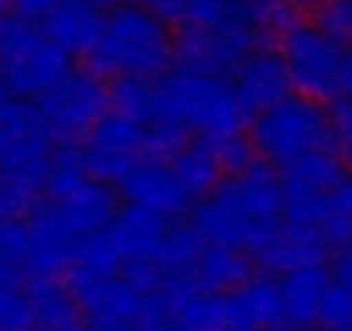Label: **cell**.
Returning <instances> with one entry per match:
<instances>
[{
	"instance_id": "6da1fadb",
	"label": "cell",
	"mask_w": 352,
	"mask_h": 331,
	"mask_svg": "<svg viewBox=\"0 0 352 331\" xmlns=\"http://www.w3.org/2000/svg\"><path fill=\"white\" fill-rule=\"evenodd\" d=\"M283 214V183L273 166L256 162L239 176H221V183L194 204L190 225L208 245H228L256 252Z\"/></svg>"
},
{
	"instance_id": "7a4b0ae2",
	"label": "cell",
	"mask_w": 352,
	"mask_h": 331,
	"mask_svg": "<svg viewBox=\"0 0 352 331\" xmlns=\"http://www.w3.org/2000/svg\"><path fill=\"white\" fill-rule=\"evenodd\" d=\"M100 80H159L173 62L169 25L142 4H121L104 18V35L87 56Z\"/></svg>"
},
{
	"instance_id": "3957f363",
	"label": "cell",
	"mask_w": 352,
	"mask_h": 331,
	"mask_svg": "<svg viewBox=\"0 0 352 331\" xmlns=\"http://www.w3.org/2000/svg\"><path fill=\"white\" fill-rule=\"evenodd\" d=\"M155 83H159V124H176L187 135L218 141L228 135H242V124L249 121L232 90V80L173 69Z\"/></svg>"
},
{
	"instance_id": "277c9868",
	"label": "cell",
	"mask_w": 352,
	"mask_h": 331,
	"mask_svg": "<svg viewBox=\"0 0 352 331\" xmlns=\"http://www.w3.org/2000/svg\"><path fill=\"white\" fill-rule=\"evenodd\" d=\"M249 141L266 166H280V170H287L290 162H297L307 152L335 148L328 111L318 100H307L300 93H290L270 111L256 114L249 128Z\"/></svg>"
},
{
	"instance_id": "5b68a950",
	"label": "cell",
	"mask_w": 352,
	"mask_h": 331,
	"mask_svg": "<svg viewBox=\"0 0 352 331\" xmlns=\"http://www.w3.org/2000/svg\"><path fill=\"white\" fill-rule=\"evenodd\" d=\"M56 141L42 124L32 100L0 104V180H8L25 197H38L52 162Z\"/></svg>"
},
{
	"instance_id": "8992f818",
	"label": "cell",
	"mask_w": 352,
	"mask_h": 331,
	"mask_svg": "<svg viewBox=\"0 0 352 331\" xmlns=\"http://www.w3.org/2000/svg\"><path fill=\"white\" fill-rule=\"evenodd\" d=\"M259 49H266V32L239 14H228L214 28H184L173 42V62L187 73L228 80Z\"/></svg>"
},
{
	"instance_id": "52a82bcc",
	"label": "cell",
	"mask_w": 352,
	"mask_h": 331,
	"mask_svg": "<svg viewBox=\"0 0 352 331\" xmlns=\"http://www.w3.org/2000/svg\"><path fill=\"white\" fill-rule=\"evenodd\" d=\"M294 93L307 100H338L342 97V69H345V45L324 35L318 25L294 21L280 35V49Z\"/></svg>"
},
{
	"instance_id": "ba28073f",
	"label": "cell",
	"mask_w": 352,
	"mask_h": 331,
	"mask_svg": "<svg viewBox=\"0 0 352 331\" xmlns=\"http://www.w3.org/2000/svg\"><path fill=\"white\" fill-rule=\"evenodd\" d=\"M73 73V59L52 45L38 28L14 18L4 45H0V80L14 100H38L56 83Z\"/></svg>"
},
{
	"instance_id": "9c48e42d",
	"label": "cell",
	"mask_w": 352,
	"mask_h": 331,
	"mask_svg": "<svg viewBox=\"0 0 352 331\" xmlns=\"http://www.w3.org/2000/svg\"><path fill=\"white\" fill-rule=\"evenodd\" d=\"M35 111L56 145H76L111 111L107 83L90 69H73L63 83H56L49 93L35 100Z\"/></svg>"
},
{
	"instance_id": "30bf717a",
	"label": "cell",
	"mask_w": 352,
	"mask_h": 331,
	"mask_svg": "<svg viewBox=\"0 0 352 331\" xmlns=\"http://www.w3.org/2000/svg\"><path fill=\"white\" fill-rule=\"evenodd\" d=\"M80 152H83V162H87V176L114 187L145 159V128L107 111L90 128Z\"/></svg>"
},
{
	"instance_id": "8fae6325",
	"label": "cell",
	"mask_w": 352,
	"mask_h": 331,
	"mask_svg": "<svg viewBox=\"0 0 352 331\" xmlns=\"http://www.w3.org/2000/svg\"><path fill=\"white\" fill-rule=\"evenodd\" d=\"M66 286L80 307V317H87V324L94 331H128V324L145 297L124 276L97 279V276H87L80 269L66 273Z\"/></svg>"
},
{
	"instance_id": "7c38bea8",
	"label": "cell",
	"mask_w": 352,
	"mask_h": 331,
	"mask_svg": "<svg viewBox=\"0 0 352 331\" xmlns=\"http://www.w3.org/2000/svg\"><path fill=\"white\" fill-rule=\"evenodd\" d=\"M28 228V266L25 273L35 279H59L73 269L76 262V238L73 231L59 221L49 201H35L25 214Z\"/></svg>"
},
{
	"instance_id": "4fadbf2b",
	"label": "cell",
	"mask_w": 352,
	"mask_h": 331,
	"mask_svg": "<svg viewBox=\"0 0 352 331\" xmlns=\"http://www.w3.org/2000/svg\"><path fill=\"white\" fill-rule=\"evenodd\" d=\"M232 90L245 111V117H256L263 111H270L273 104H280L283 97L294 93L290 87V76H287V66H283V56L276 49H259L252 52L232 76Z\"/></svg>"
},
{
	"instance_id": "5bb4252c",
	"label": "cell",
	"mask_w": 352,
	"mask_h": 331,
	"mask_svg": "<svg viewBox=\"0 0 352 331\" xmlns=\"http://www.w3.org/2000/svg\"><path fill=\"white\" fill-rule=\"evenodd\" d=\"M331 245L324 242V235L318 228H307V225H290V221H280L270 238L252 252V262H259L266 273H294V269H307V266H324Z\"/></svg>"
},
{
	"instance_id": "9a60e30c",
	"label": "cell",
	"mask_w": 352,
	"mask_h": 331,
	"mask_svg": "<svg viewBox=\"0 0 352 331\" xmlns=\"http://www.w3.org/2000/svg\"><path fill=\"white\" fill-rule=\"evenodd\" d=\"M280 279L273 276H252L245 286L221 297V331H266L280 328Z\"/></svg>"
},
{
	"instance_id": "2e32d148",
	"label": "cell",
	"mask_w": 352,
	"mask_h": 331,
	"mask_svg": "<svg viewBox=\"0 0 352 331\" xmlns=\"http://www.w3.org/2000/svg\"><path fill=\"white\" fill-rule=\"evenodd\" d=\"M121 194L128 197L131 207H142L155 218H162L166 225L173 218H180L190 211V197L184 194V187L176 183L169 166H155V162H138L135 170L121 180Z\"/></svg>"
},
{
	"instance_id": "e0dca14e",
	"label": "cell",
	"mask_w": 352,
	"mask_h": 331,
	"mask_svg": "<svg viewBox=\"0 0 352 331\" xmlns=\"http://www.w3.org/2000/svg\"><path fill=\"white\" fill-rule=\"evenodd\" d=\"M49 204L59 214V221L73 231L76 242L111 228V221L118 218V194L107 183H97V180H87L80 190H73L59 201H49Z\"/></svg>"
},
{
	"instance_id": "ac0fdd59",
	"label": "cell",
	"mask_w": 352,
	"mask_h": 331,
	"mask_svg": "<svg viewBox=\"0 0 352 331\" xmlns=\"http://www.w3.org/2000/svg\"><path fill=\"white\" fill-rule=\"evenodd\" d=\"M42 35L59 45L69 59L90 56L104 35V14L90 8L87 0H63V4L42 21Z\"/></svg>"
},
{
	"instance_id": "d6986e66",
	"label": "cell",
	"mask_w": 352,
	"mask_h": 331,
	"mask_svg": "<svg viewBox=\"0 0 352 331\" xmlns=\"http://www.w3.org/2000/svg\"><path fill=\"white\" fill-rule=\"evenodd\" d=\"M331 286V273L324 266H307L280 276V304H283V321L290 328H311L321 317L324 293Z\"/></svg>"
},
{
	"instance_id": "ffe728a7",
	"label": "cell",
	"mask_w": 352,
	"mask_h": 331,
	"mask_svg": "<svg viewBox=\"0 0 352 331\" xmlns=\"http://www.w3.org/2000/svg\"><path fill=\"white\" fill-rule=\"evenodd\" d=\"M342 176H345V166L335 148L307 152L297 162H290L280 176L283 201H321Z\"/></svg>"
},
{
	"instance_id": "44dd1931",
	"label": "cell",
	"mask_w": 352,
	"mask_h": 331,
	"mask_svg": "<svg viewBox=\"0 0 352 331\" xmlns=\"http://www.w3.org/2000/svg\"><path fill=\"white\" fill-rule=\"evenodd\" d=\"M252 276H256L252 255L242 252V249H228V245H204V252H201V259L190 273V279L201 290L218 293V297L245 286Z\"/></svg>"
},
{
	"instance_id": "7402d4cb",
	"label": "cell",
	"mask_w": 352,
	"mask_h": 331,
	"mask_svg": "<svg viewBox=\"0 0 352 331\" xmlns=\"http://www.w3.org/2000/svg\"><path fill=\"white\" fill-rule=\"evenodd\" d=\"M166 228L169 225L162 218H155V214H148L142 207H131V204L124 211H118V218L111 221V235L121 245L128 266L131 262H155L159 245L166 238Z\"/></svg>"
},
{
	"instance_id": "603a6c76",
	"label": "cell",
	"mask_w": 352,
	"mask_h": 331,
	"mask_svg": "<svg viewBox=\"0 0 352 331\" xmlns=\"http://www.w3.org/2000/svg\"><path fill=\"white\" fill-rule=\"evenodd\" d=\"M25 293L35 314V331H69L80 324V307L63 279L25 276Z\"/></svg>"
},
{
	"instance_id": "cb8c5ba5",
	"label": "cell",
	"mask_w": 352,
	"mask_h": 331,
	"mask_svg": "<svg viewBox=\"0 0 352 331\" xmlns=\"http://www.w3.org/2000/svg\"><path fill=\"white\" fill-rule=\"evenodd\" d=\"M169 170L190 201H204L221 183V166L211 152V141H187L169 162Z\"/></svg>"
},
{
	"instance_id": "d4e9b609",
	"label": "cell",
	"mask_w": 352,
	"mask_h": 331,
	"mask_svg": "<svg viewBox=\"0 0 352 331\" xmlns=\"http://www.w3.org/2000/svg\"><path fill=\"white\" fill-rule=\"evenodd\" d=\"M111 114H121L142 128L159 124V83L155 80H114L107 87Z\"/></svg>"
},
{
	"instance_id": "484cf974",
	"label": "cell",
	"mask_w": 352,
	"mask_h": 331,
	"mask_svg": "<svg viewBox=\"0 0 352 331\" xmlns=\"http://www.w3.org/2000/svg\"><path fill=\"white\" fill-rule=\"evenodd\" d=\"M159 21L184 28H214L232 14L228 0H148L145 4Z\"/></svg>"
},
{
	"instance_id": "4316f807",
	"label": "cell",
	"mask_w": 352,
	"mask_h": 331,
	"mask_svg": "<svg viewBox=\"0 0 352 331\" xmlns=\"http://www.w3.org/2000/svg\"><path fill=\"white\" fill-rule=\"evenodd\" d=\"M204 238L197 235L194 225H169L166 228V238L159 245V255H155V266L162 269V276H190L201 252H204Z\"/></svg>"
},
{
	"instance_id": "83f0119b",
	"label": "cell",
	"mask_w": 352,
	"mask_h": 331,
	"mask_svg": "<svg viewBox=\"0 0 352 331\" xmlns=\"http://www.w3.org/2000/svg\"><path fill=\"white\" fill-rule=\"evenodd\" d=\"M124 266H128V259H124L121 245L114 242L111 228H104V231H97V235H90V238H83V242L76 245V262H73V269H80V273H87V276L114 279V276L124 273Z\"/></svg>"
},
{
	"instance_id": "f1b7e54d",
	"label": "cell",
	"mask_w": 352,
	"mask_h": 331,
	"mask_svg": "<svg viewBox=\"0 0 352 331\" xmlns=\"http://www.w3.org/2000/svg\"><path fill=\"white\" fill-rule=\"evenodd\" d=\"M318 231L331 249H345L352 242V173H345L328 194L321 207V225Z\"/></svg>"
},
{
	"instance_id": "f546056e",
	"label": "cell",
	"mask_w": 352,
	"mask_h": 331,
	"mask_svg": "<svg viewBox=\"0 0 352 331\" xmlns=\"http://www.w3.org/2000/svg\"><path fill=\"white\" fill-rule=\"evenodd\" d=\"M87 162L80 145H56L52 162H49V173H45V201H59L73 190H80L87 183Z\"/></svg>"
},
{
	"instance_id": "4dcf8cb0",
	"label": "cell",
	"mask_w": 352,
	"mask_h": 331,
	"mask_svg": "<svg viewBox=\"0 0 352 331\" xmlns=\"http://www.w3.org/2000/svg\"><path fill=\"white\" fill-rule=\"evenodd\" d=\"M187 131L176 128V124H152L145 128V159L142 162H155V166H169L176 159V152H180L187 145Z\"/></svg>"
},
{
	"instance_id": "1f68e13d",
	"label": "cell",
	"mask_w": 352,
	"mask_h": 331,
	"mask_svg": "<svg viewBox=\"0 0 352 331\" xmlns=\"http://www.w3.org/2000/svg\"><path fill=\"white\" fill-rule=\"evenodd\" d=\"M211 152L221 166V176H239L245 170L256 166V148L245 135H228V138H218L211 141Z\"/></svg>"
},
{
	"instance_id": "d6a6232c",
	"label": "cell",
	"mask_w": 352,
	"mask_h": 331,
	"mask_svg": "<svg viewBox=\"0 0 352 331\" xmlns=\"http://www.w3.org/2000/svg\"><path fill=\"white\" fill-rule=\"evenodd\" d=\"M0 331H35V314H32L25 283L0 290Z\"/></svg>"
},
{
	"instance_id": "836d02e7",
	"label": "cell",
	"mask_w": 352,
	"mask_h": 331,
	"mask_svg": "<svg viewBox=\"0 0 352 331\" xmlns=\"http://www.w3.org/2000/svg\"><path fill=\"white\" fill-rule=\"evenodd\" d=\"M0 266L25 273L28 266V228L18 218L0 221Z\"/></svg>"
},
{
	"instance_id": "e575fe53",
	"label": "cell",
	"mask_w": 352,
	"mask_h": 331,
	"mask_svg": "<svg viewBox=\"0 0 352 331\" xmlns=\"http://www.w3.org/2000/svg\"><path fill=\"white\" fill-rule=\"evenodd\" d=\"M128 331H173V310H169V304L159 290L142 297Z\"/></svg>"
},
{
	"instance_id": "d590c367",
	"label": "cell",
	"mask_w": 352,
	"mask_h": 331,
	"mask_svg": "<svg viewBox=\"0 0 352 331\" xmlns=\"http://www.w3.org/2000/svg\"><path fill=\"white\" fill-rule=\"evenodd\" d=\"M328 121H331V145L338 159L352 166V97H338L328 111Z\"/></svg>"
},
{
	"instance_id": "8d00e7d4",
	"label": "cell",
	"mask_w": 352,
	"mask_h": 331,
	"mask_svg": "<svg viewBox=\"0 0 352 331\" xmlns=\"http://www.w3.org/2000/svg\"><path fill=\"white\" fill-rule=\"evenodd\" d=\"M324 328H352V290L342 283H331L321 304V317Z\"/></svg>"
},
{
	"instance_id": "74e56055",
	"label": "cell",
	"mask_w": 352,
	"mask_h": 331,
	"mask_svg": "<svg viewBox=\"0 0 352 331\" xmlns=\"http://www.w3.org/2000/svg\"><path fill=\"white\" fill-rule=\"evenodd\" d=\"M318 28H321L324 35H331L335 42L349 45V42H352V8H331V4H328V8L321 11Z\"/></svg>"
},
{
	"instance_id": "f35d334b",
	"label": "cell",
	"mask_w": 352,
	"mask_h": 331,
	"mask_svg": "<svg viewBox=\"0 0 352 331\" xmlns=\"http://www.w3.org/2000/svg\"><path fill=\"white\" fill-rule=\"evenodd\" d=\"M32 204H35L32 197H25L21 190H14L8 180H0V221L28 214V207H32Z\"/></svg>"
},
{
	"instance_id": "ab89813d",
	"label": "cell",
	"mask_w": 352,
	"mask_h": 331,
	"mask_svg": "<svg viewBox=\"0 0 352 331\" xmlns=\"http://www.w3.org/2000/svg\"><path fill=\"white\" fill-rule=\"evenodd\" d=\"M59 4H63V0H11V11H14L18 21L32 25V21H45Z\"/></svg>"
},
{
	"instance_id": "60d3db41",
	"label": "cell",
	"mask_w": 352,
	"mask_h": 331,
	"mask_svg": "<svg viewBox=\"0 0 352 331\" xmlns=\"http://www.w3.org/2000/svg\"><path fill=\"white\" fill-rule=\"evenodd\" d=\"M342 97H352V49H345V69H342Z\"/></svg>"
},
{
	"instance_id": "b9f144b4",
	"label": "cell",
	"mask_w": 352,
	"mask_h": 331,
	"mask_svg": "<svg viewBox=\"0 0 352 331\" xmlns=\"http://www.w3.org/2000/svg\"><path fill=\"white\" fill-rule=\"evenodd\" d=\"M280 4L294 14V11H311V8H318L321 4V0H280Z\"/></svg>"
},
{
	"instance_id": "7bdbcfd3",
	"label": "cell",
	"mask_w": 352,
	"mask_h": 331,
	"mask_svg": "<svg viewBox=\"0 0 352 331\" xmlns=\"http://www.w3.org/2000/svg\"><path fill=\"white\" fill-rule=\"evenodd\" d=\"M11 25H14V14H4V11H0V45H4V38H8Z\"/></svg>"
},
{
	"instance_id": "ee69618b",
	"label": "cell",
	"mask_w": 352,
	"mask_h": 331,
	"mask_svg": "<svg viewBox=\"0 0 352 331\" xmlns=\"http://www.w3.org/2000/svg\"><path fill=\"white\" fill-rule=\"evenodd\" d=\"M87 4L97 8V11H100V8H111V11H114V8H118V0H87Z\"/></svg>"
},
{
	"instance_id": "f6af8a7d",
	"label": "cell",
	"mask_w": 352,
	"mask_h": 331,
	"mask_svg": "<svg viewBox=\"0 0 352 331\" xmlns=\"http://www.w3.org/2000/svg\"><path fill=\"white\" fill-rule=\"evenodd\" d=\"M11 100V93H8V87H4V80H0V104H8Z\"/></svg>"
},
{
	"instance_id": "bcb514c9",
	"label": "cell",
	"mask_w": 352,
	"mask_h": 331,
	"mask_svg": "<svg viewBox=\"0 0 352 331\" xmlns=\"http://www.w3.org/2000/svg\"><path fill=\"white\" fill-rule=\"evenodd\" d=\"M331 8H352V0H328Z\"/></svg>"
},
{
	"instance_id": "7dc6e473",
	"label": "cell",
	"mask_w": 352,
	"mask_h": 331,
	"mask_svg": "<svg viewBox=\"0 0 352 331\" xmlns=\"http://www.w3.org/2000/svg\"><path fill=\"white\" fill-rule=\"evenodd\" d=\"M321 331H352V328H321Z\"/></svg>"
},
{
	"instance_id": "c3c4849f",
	"label": "cell",
	"mask_w": 352,
	"mask_h": 331,
	"mask_svg": "<svg viewBox=\"0 0 352 331\" xmlns=\"http://www.w3.org/2000/svg\"><path fill=\"white\" fill-rule=\"evenodd\" d=\"M266 331H283V328H266Z\"/></svg>"
},
{
	"instance_id": "681fc988",
	"label": "cell",
	"mask_w": 352,
	"mask_h": 331,
	"mask_svg": "<svg viewBox=\"0 0 352 331\" xmlns=\"http://www.w3.org/2000/svg\"><path fill=\"white\" fill-rule=\"evenodd\" d=\"M138 4H142V8H145V4H148V0H138Z\"/></svg>"
}]
</instances>
